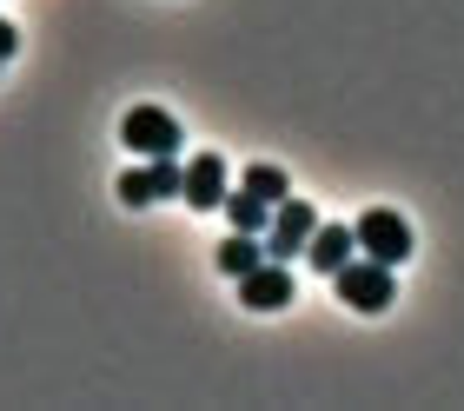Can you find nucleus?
<instances>
[{"label":"nucleus","mask_w":464,"mask_h":411,"mask_svg":"<svg viewBox=\"0 0 464 411\" xmlns=\"http://www.w3.org/2000/svg\"><path fill=\"white\" fill-rule=\"evenodd\" d=\"M0 67H7V60H0Z\"/></svg>","instance_id":"obj_13"},{"label":"nucleus","mask_w":464,"mask_h":411,"mask_svg":"<svg viewBox=\"0 0 464 411\" xmlns=\"http://www.w3.org/2000/svg\"><path fill=\"white\" fill-rule=\"evenodd\" d=\"M398 266H385V259H345L339 272H332V286H339V298L352 312H385L398 298Z\"/></svg>","instance_id":"obj_1"},{"label":"nucleus","mask_w":464,"mask_h":411,"mask_svg":"<svg viewBox=\"0 0 464 411\" xmlns=\"http://www.w3.org/2000/svg\"><path fill=\"white\" fill-rule=\"evenodd\" d=\"M266 259V240L259 232H232V240H219V252H213V266L226 272V279H246L252 266Z\"/></svg>","instance_id":"obj_9"},{"label":"nucleus","mask_w":464,"mask_h":411,"mask_svg":"<svg viewBox=\"0 0 464 411\" xmlns=\"http://www.w3.org/2000/svg\"><path fill=\"white\" fill-rule=\"evenodd\" d=\"M226 220H232V232H266L272 226V206L259 200V192H226Z\"/></svg>","instance_id":"obj_10"},{"label":"nucleus","mask_w":464,"mask_h":411,"mask_svg":"<svg viewBox=\"0 0 464 411\" xmlns=\"http://www.w3.org/2000/svg\"><path fill=\"white\" fill-rule=\"evenodd\" d=\"M113 192H120L126 206H160V200H179V153L146 160V166H126Z\"/></svg>","instance_id":"obj_4"},{"label":"nucleus","mask_w":464,"mask_h":411,"mask_svg":"<svg viewBox=\"0 0 464 411\" xmlns=\"http://www.w3.org/2000/svg\"><path fill=\"white\" fill-rule=\"evenodd\" d=\"M358 252V240H352V226H312V240H305V259H312V272H339L345 259Z\"/></svg>","instance_id":"obj_8"},{"label":"nucleus","mask_w":464,"mask_h":411,"mask_svg":"<svg viewBox=\"0 0 464 411\" xmlns=\"http://www.w3.org/2000/svg\"><path fill=\"white\" fill-rule=\"evenodd\" d=\"M352 240H358V252H365V259L405 266V259H411V220H405V212H392V206H372V212H358Z\"/></svg>","instance_id":"obj_2"},{"label":"nucleus","mask_w":464,"mask_h":411,"mask_svg":"<svg viewBox=\"0 0 464 411\" xmlns=\"http://www.w3.org/2000/svg\"><path fill=\"white\" fill-rule=\"evenodd\" d=\"M20 54V27H14V20H0V60H14Z\"/></svg>","instance_id":"obj_12"},{"label":"nucleus","mask_w":464,"mask_h":411,"mask_svg":"<svg viewBox=\"0 0 464 411\" xmlns=\"http://www.w3.org/2000/svg\"><path fill=\"white\" fill-rule=\"evenodd\" d=\"M239 186H246V192H259L266 206H279V200H292V180H285V166H272V160H252Z\"/></svg>","instance_id":"obj_11"},{"label":"nucleus","mask_w":464,"mask_h":411,"mask_svg":"<svg viewBox=\"0 0 464 411\" xmlns=\"http://www.w3.org/2000/svg\"><path fill=\"white\" fill-rule=\"evenodd\" d=\"M179 200L199 206V212L226 206V160L219 153H193V160L179 166Z\"/></svg>","instance_id":"obj_7"},{"label":"nucleus","mask_w":464,"mask_h":411,"mask_svg":"<svg viewBox=\"0 0 464 411\" xmlns=\"http://www.w3.org/2000/svg\"><path fill=\"white\" fill-rule=\"evenodd\" d=\"M239 298H246V312H285L292 306V266L285 259H259L239 279Z\"/></svg>","instance_id":"obj_6"},{"label":"nucleus","mask_w":464,"mask_h":411,"mask_svg":"<svg viewBox=\"0 0 464 411\" xmlns=\"http://www.w3.org/2000/svg\"><path fill=\"white\" fill-rule=\"evenodd\" d=\"M120 140H126V153H140V160H166V153H179V120L166 113V106H126Z\"/></svg>","instance_id":"obj_3"},{"label":"nucleus","mask_w":464,"mask_h":411,"mask_svg":"<svg viewBox=\"0 0 464 411\" xmlns=\"http://www.w3.org/2000/svg\"><path fill=\"white\" fill-rule=\"evenodd\" d=\"M312 226H319V212H312L305 200H279L272 206V226H266V259H299Z\"/></svg>","instance_id":"obj_5"}]
</instances>
